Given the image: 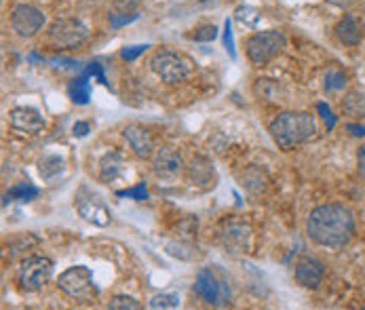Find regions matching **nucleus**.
<instances>
[{
    "label": "nucleus",
    "mask_w": 365,
    "mask_h": 310,
    "mask_svg": "<svg viewBox=\"0 0 365 310\" xmlns=\"http://www.w3.org/2000/svg\"><path fill=\"white\" fill-rule=\"evenodd\" d=\"M307 234L321 247L340 249L355 234V217L349 207L331 203L313 209L307 222Z\"/></svg>",
    "instance_id": "obj_1"
},
{
    "label": "nucleus",
    "mask_w": 365,
    "mask_h": 310,
    "mask_svg": "<svg viewBox=\"0 0 365 310\" xmlns=\"http://www.w3.org/2000/svg\"><path fill=\"white\" fill-rule=\"evenodd\" d=\"M274 144L283 150L300 146L317 135V123L309 112H283L268 127Z\"/></svg>",
    "instance_id": "obj_2"
},
{
    "label": "nucleus",
    "mask_w": 365,
    "mask_h": 310,
    "mask_svg": "<svg viewBox=\"0 0 365 310\" xmlns=\"http://www.w3.org/2000/svg\"><path fill=\"white\" fill-rule=\"evenodd\" d=\"M195 294L207 306H215V309H224L232 300L230 283L217 266H207L199 270L195 279Z\"/></svg>",
    "instance_id": "obj_3"
},
{
    "label": "nucleus",
    "mask_w": 365,
    "mask_h": 310,
    "mask_svg": "<svg viewBox=\"0 0 365 310\" xmlns=\"http://www.w3.org/2000/svg\"><path fill=\"white\" fill-rule=\"evenodd\" d=\"M150 68L153 72L157 74L160 81L169 83V85H178L186 78L192 76L195 72V61L182 53L169 51V49H163L157 51L150 59Z\"/></svg>",
    "instance_id": "obj_4"
},
{
    "label": "nucleus",
    "mask_w": 365,
    "mask_h": 310,
    "mask_svg": "<svg viewBox=\"0 0 365 310\" xmlns=\"http://www.w3.org/2000/svg\"><path fill=\"white\" fill-rule=\"evenodd\" d=\"M57 285L63 294H68L74 300L89 302L98 298V285L93 279V272L87 266H72L66 272L59 274Z\"/></svg>",
    "instance_id": "obj_5"
},
{
    "label": "nucleus",
    "mask_w": 365,
    "mask_h": 310,
    "mask_svg": "<svg viewBox=\"0 0 365 310\" xmlns=\"http://www.w3.org/2000/svg\"><path fill=\"white\" fill-rule=\"evenodd\" d=\"M285 45H287V38L281 30H264V32H256L254 36L247 38L245 49H247V57L252 63L264 66L283 51Z\"/></svg>",
    "instance_id": "obj_6"
},
{
    "label": "nucleus",
    "mask_w": 365,
    "mask_h": 310,
    "mask_svg": "<svg viewBox=\"0 0 365 310\" xmlns=\"http://www.w3.org/2000/svg\"><path fill=\"white\" fill-rule=\"evenodd\" d=\"M53 277V262L43 256L26 258L19 264L17 283L24 291H41Z\"/></svg>",
    "instance_id": "obj_7"
},
{
    "label": "nucleus",
    "mask_w": 365,
    "mask_h": 310,
    "mask_svg": "<svg viewBox=\"0 0 365 310\" xmlns=\"http://www.w3.org/2000/svg\"><path fill=\"white\" fill-rule=\"evenodd\" d=\"M87 38H89V30L81 19L63 17V19H55L49 26V41L57 49H76L85 45Z\"/></svg>",
    "instance_id": "obj_8"
},
{
    "label": "nucleus",
    "mask_w": 365,
    "mask_h": 310,
    "mask_svg": "<svg viewBox=\"0 0 365 310\" xmlns=\"http://www.w3.org/2000/svg\"><path fill=\"white\" fill-rule=\"evenodd\" d=\"M74 205H76L78 215H81L85 222H89V224H96V226H102V228H104V226H108V224L112 222V213H110V209L104 205V201H102L98 195L89 192L85 186L76 192Z\"/></svg>",
    "instance_id": "obj_9"
},
{
    "label": "nucleus",
    "mask_w": 365,
    "mask_h": 310,
    "mask_svg": "<svg viewBox=\"0 0 365 310\" xmlns=\"http://www.w3.org/2000/svg\"><path fill=\"white\" fill-rule=\"evenodd\" d=\"M45 26V13L32 4H17L11 13V28L21 38H30Z\"/></svg>",
    "instance_id": "obj_10"
},
{
    "label": "nucleus",
    "mask_w": 365,
    "mask_h": 310,
    "mask_svg": "<svg viewBox=\"0 0 365 310\" xmlns=\"http://www.w3.org/2000/svg\"><path fill=\"white\" fill-rule=\"evenodd\" d=\"M9 120L15 131L28 133V135H36L45 129V118L34 108H15L11 110Z\"/></svg>",
    "instance_id": "obj_11"
},
{
    "label": "nucleus",
    "mask_w": 365,
    "mask_h": 310,
    "mask_svg": "<svg viewBox=\"0 0 365 310\" xmlns=\"http://www.w3.org/2000/svg\"><path fill=\"white\" fill-rule=\"evenodd\" d=\"M294 277L302 287L314 289V287L321 285V281L325 277V266H323V262H319L317 258H300L296 262Z\"/></svg>",
    "instance_id": "obj_12"
},
{
    "label": "nucleus",
    "mask_w": 365,
    "mask_h": 310,
    "mask_svg": "<svg viewBox=\"0 0 365 310\" xmlns=\"http://www.w3.org/2000/svg\"><path fill=\"white\" fill-rule=\"evenodd\" d=\"M250 241V228L241 222H228L224 224L220 232V243L230 252V254H241L247 249Z\"/></svg>",
    "instance_id": "obj_13"
},
{
    "label": "nucleus",
    "mask_w": 365,
    "mask_h": 310,
    "mask_svg": "<svg viewBox=\"0 0 365 310\" xmlns=\"http://www.w3.org/2000/svg\"><path fill=\"white\" fill-rule=\"evenodd\" d=\"M123 135H125L127 144L131 146V150L135 153V156H140V158H150V156L155 155V140H153V135H150L144 127H140V125H129V127H125Z\"/></svg>",
    "instance_id": "obj_14"
},
{
    "label": "nucleus",
    "mask_w": 365,
    "mask_h": 310,
    "mask_svg": "<svg viewBox=\"0 0 365 310\" xmlns=\"http://www.w3.org/2000/svg\"><path fill=\"white\" fill-rule=\"evenodd\" d=\"M153 169L160 177H175L184 169V158L173 148H163L155 155Z\"/></svg>",
    "instance_id": "obj_15"
},
{
    "label": "nucleus",
    "mask_w": 365,
    "mask_h": 310,
    "mask_svg": "<svg viewBox=\"0 0 365 310\" xmlns=\"http://www.w3.org/2000/svg\"><path fill=\"white\" fill-rule=\"evenodd\" d=\"M336 36L342 45L355 47L361 43L364 38V26L355 15H344L338 24H336Z\"/></svg>",
    "instance_id": "obj_16"
},
{
    "label": "nucleus",
    "mask_w": 365,
    "mask_h": 310,
    "mask_svg": "<svg viewBox=\"0 0 365 310\" xmlns=\"http://www.w3.org/2000/svg\"><path fill=\"white\" fill-rule=\"evenodd\" d=\"M127 162L118 153H108V155L100 160V177L104 182H116L118 177L125 175Z\"/></svg>",
    "instance_id": "obj_17"
},
{
    "label": "nucleus",
    "mask_w": 365,
    "mask_h": 310,
    "mask_svg": "<svg viewBox=\"0 0 365 310\" xmlns=\"http://www.w3.org/2000/svg\"><path fill=\"white\" fill-rule=\"evenodd\" d=\"M91 81L93 78L89 74L81 72L74 81H70V85H68V98L74 103H78V105H85V103L89 102V98H91Z\"/></svg>",
    "instance_id": "obj_18"
},
{
    "label": "nucleus",
    "mask_w": 365,
    "mask_h": 310,
    "mask_svg": "<svg viewBox=\"0 0 365 310\" xmlns=\"http://www.w3.org/2000/svg\"><path fill=\"white\" fill-rule=\"evenodd\" d=\"M342 108L349 116H355V118H364L365 116V93L361 91H351L346 93Z\"/></svg>",
    "instance_id": "obj_19"
},
{
    "label": "nucleus",
    "mask_w": 365,
    "mask_h": 310,
    "mask_svg": "<svg viewBox=\"0 0 365 310\" xmlns=\"http://www.w3.org/2000/svg\"><path fill=\"white\" fill-rule=\"evenodd\" d=\"M63 167H66V162H63V158H59V156H43V158L38 160V173H41L45 180H53L55 175H59V173L63 171Z\"/></svg>",
    "instance_id": "obj_20"
},
{
    "label": "nucleus",
    "mask_w": 365,
    "mask_h": 310,
    "mask_svg": "<svg viewBox=\"0 0 365 310\" xmlns=\"http://www.w3.org/2000/svg\"><path fill=\"white\" fill-rule=\"evenodd\" d=\"M6 197L9 199H15V201H21V203H30V201H34L38 197V188L24 182V184H17L15 188H11Z\"/></svg>",
    "instance_id": "obj_21"
},
{
    "label": "nucleus",
    "mask_w": 365,
    "mask_h": 310,
    "mask_svg": "<svg viewBox=\"0 0 365 310\" xmlns=\"http://www.w3.org/2000/svg\"><path fill=\"white\" fill-rule=\"evenodd\" d=\"M235 19H237L239 24L247 26V28H254V26L260 21V15H258V11L252 9V6H239V9L235 11Z\"/></svg>",
    "instance_id": "obj_22"
},
{
    "label": "nucleus",
    "mask_w": 365,
    "mask_h": 310,
    "mask_svg": "<svg viewBox=\"0 0 365 310\" xmlns=\"http://www.w3.org/2000/svg\"><path fill=\"white\" fill-rule=\"evenodd\" d=\"M118 199H133V201H146L148 199V186L144 182L135 184L133 188H127V190H118L116 192Z\"/></svg>",
    "instance_id": "obj_23"
},
{
    "label": "nucleus",
    "mask_w": 365,
    "mask_h": 310,
    "mask_svg": "<svg viewBox=\"0 0 365 310\" xmlns=\"http://www.w3.org/2000/svg\"><path fill=\"white\" fill-rule=\"evenodd\" d=\"M142 0H112V13L118 15H135Z\"/></svg>",
    "instance_id": "obj_24"
},
{
    "label": "nucleus",
    "mask_w": 365,
    "mask_h": 310,
    "mask_svg": "<svg viewBox=\"0 0 365 310\" xmlns=\"http://www.w3.org/2000/svg\"><path fill=\"white\" fill-rule=\"evenodd\" d=\"M150 309H180V298L175 294H160L150 300Z\"/></svg>",
    "instance_id": "obj_25"
},
{
    "label": "nucleus",
    "mask_w": 365,
    "mask_h": 310,
    "mask_svg": "<svg viewBox=\"0 0 365 310\" xmlns=\"http://www.w3.org/2000/svg\"><path fill=\"white\" fill-rule=\"evenodd\" d=\"M108 309H112V310H140V309H142V304H140V302H138L135 298H129V296H116V298H112V300H110Z\"/></svg>",
    "instance_id": "obj_26"
},
{
    "label": "nucleus",
    "mask_w": 365,
    "mask_h": 310,
    "mask_svg": "<svg viewBox=\"0 0 365 310\" xmlns=\"http://www.w3.org/2000/svg\"><path fill=\"white\" fill-rule=\"evenodd\" d=\"M192 41H199V43H209V41H215L217 38V28L213 24H207V26H199L197 30H192L190 34Z\"/></svg>",
    "instance_id": "obj_27"
},
{
    "label": "nucleus",
    "mask_w": 365,
    "mask_h": 310,
    "mask_svg": "<svg viewBox=\"0 0 365 310\" xmlns=\"http://www.w3.org/2000/svg\"><path fill=\"white\" fill-rule=\"evenodd\" d=\"M346 85V76L342 72H329L325 78V89L327 91H338Z\"/></svg>",
    "instance_id": "obj_28"
},
{
    "label": "nucleus",
    "mask_w": 365,
    "mask_h": 310,
    "mask_svg": "<svg viewBox=\"0 0 365 310\" xmlns=\"http://www.w3.org/2000/svg\"><path fill=\"white\" fill-rule=\"evenodd\" d=\"M85 74H89L91 78H96L98 83H102V85H108V81H106V74H104V68L98 63V61H93V63H89V66H85V70H83Z\"/></svg>",
    "instance_id": "obj_29"
},
{
    "label": "nucleus",
    "mask_w": 365,
    "mask_h": 310,
    "mask_svg": "<svg viewBox=\"0 0 365 310\" xmlns=\"http://www.w3.org/2000/svg\"><path fill=\"white\" fill-rule=\"evenodd\" d=\"M224 47H226V51L230 53V57H237V51H235V41H232L230 19H226V24H224Z\"/></svg>",
    "instance_id": "obj_30"
},
{
    "label": "nucleus",
    "mask_w": 365,
    "mask_h": 310,
    "mask_svg": "<svg viewBox=\"0 0 365 310\" xmlns=\"http://www.w3.org/2000/svg\"><path fill=\"white\" fill-rule=\"evenodd\" d=\"M138 19V13L135 15H118V13H110V26L112 28H120V26H127L131 21Z\"/></svg>",
    "instance_id": "obj_31"
},
{
    "label": "nucleus",
    "mask_w": 365,
    "mask_h": 310,
    "mask_svg": "<svg viewBox=\"0 0 365 310\" xmlns=\"http://www.w3.org/2000/svg\"><path fill=\"white\" fill-rule=\"evenodd\" d=\"M317 112H319V114H321V118L325 120L327 129H334V125H336V116H334V112L329 110V105H327V103H319V105H317Z\"/></svg>",
    "instance_id": "obj_32"
},
{
    "label": "nucleus",
    "mask_w": 365,
    "mask_h": 310,
    "mask_svg": "<svg viewBox=\"0 0 365 310\" xmlns=\"http://www.w3.org/2000/svg\"><path fill=\"white\" fill-rule=\"evenodd\" d=\"M146 49H150V47H148V45L129 47V49H123V51H120V57H123V59H127V61H133L135 57H140V55L146 51Z\"/></svg>",
    "instance_id": "obj_33"
},
{
    "label": "nucleus",
    "mask_w": 365,
    "mask_h": 310,
    "mask_svg": "<svg viewBox=\"0 0 365 310\" xmlns=\"http://www.w3.org/2000/svg\"><path fill=\"white\" fill-rule=\"evenodd\" d=\"M89 123H76L74 127H72V133L76 135V138H85L87 133H89Z\"/></svg>",
    "instance_id": "obj_34"
},
{
    "label": "nucleus",
    "mask_w": 365,
    "mask_h": 310,
    "mask_svg": "<svg viewBox=\"0 0 365 310\" xmlns=\"http://www.w3.org/2000/svg\"><path fill=\"white\" fill-rule=\"evenodd\" d=\"M346 129L353 133V135H357V138H364L365 135V127L364 125H355V123H351V125H346Z\"/></svg>",
    "instance_id": "obj_35"
},
{
    "label": "nucleus",
    "mask_w": 365,
    "mask_h": 310,
    "mask_svg": "<svg viewBox=\"0 0 365 310\" xmlns=\"http://www.w3.org/2000/svg\"><path fill=\"white\" fill-rule=\"evenodd\" d=\"M357 162H359V175L365 180V146L359 148V155H357Z\"/></svg>",
    "instance_id": "obj_36"
},
{
    "label": "nucleus",
    "mask_w": 365,
    "mask_h": 310,
    "mask_svg": "<svg viewBox=\"0 0 365 310\" xmlns=\"http://www.w3.org/2000/svg\"><path fill=\"white\" fill-rule=\"evenodd\" d=\"M329 4H334V6H340V9H349V6H353V4H357L359 0H327Z\"/></svg>",
    "instance_id": "obj_37"
}]
</instances>
